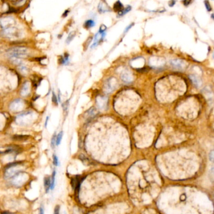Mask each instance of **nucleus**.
<instances>
[{"instance_id": "1", "label": "nucleus", "mask_w": 214, "mask_h": 214, "mask_svg": "<svg viewBox=\"0 0 214 214\" xmlns=\"http://www.w3.org/2000/svg\"><path fill=\"white\" fill-rule=\"evenodd\" d=\"M8 56L11 58L18 59L21 57L26 56L28 55V50L23 47L13 48L8 52Z\"/></svg>"}, {"instance_id": "2", "label": "nucleus", "mask_w": 214, "mask_h": 214, "mask_svg": "<svg viewBox=\"0 0 214 214\" xmlns=\"http://www.w3.org/2000/svg\"><path fill=\"white\" fill-rule=\"evenodd\" d=\"M117 82L114 78H110L106 80L104 84V90L107 93H111L116 89Z\"/></svg>"}, {"instance_id": "3", "label": "nucleus", "mask_w": 214, "mask_h": 214, "mask_svg": "<svg viewBox=\"0 0 214 214\" xmlns=\"http://www.w3.org/2000/svg\"><path fill=\"white\" fill-rule=\"evenodd\" d=\"M173 67L178 70H183L185 67V63L182 60H173L171 62Z\"/></svg>"}, {"instance_id": "4", "label": "nucleus", "mask_w": 214, "mask_h": 214, "mask_svg": "<svg viewBox=\"0 0 214 214\" xmlns=\"http://www.w3.org/2000/svg\"><path fill=\"white\" fill-rule=\"evenodd\" d=\"M107 98L105 97H99L97 99V104L99 108L103 109H105L107 106Z\"/></svg>"}, {"instance_id": "5", "label": "nucleus", "mask_w": 214, "mask_h": 214, "mask_svg": "<svg viewBox=\"0 0 214 214\" xmlns=\"http://www.w3.org/2000/svg\"><path fill=\"white\" fill-rule=\"evenodd\" d=\"M105 35H106V32L100 33L98 32V33L95 36L94 39V43H93L92 45L91 46V48L95 47V46H97V45H98L100 41H102L104 39Z\"/></svg>"}, {"instance_id": "6", "label": "nucleus", "mask_w": 214, "mask_h": 214, "mask_svg": "<svg viewBox=\"0 0 214 214\" xmlns=\"http://www.w3.org/2000/svg\"><path fill=\"white\" fill-rule=\"evenodd\" d=\"M121 79L124 82L130 83L133 81V77L128 72H124L121 74Z\"/></svg>"}, {"instance_id": "7", "label": "nucleus", "mask_w": 214, "mask_h": 214, "mask_svg": "<svg viewBox=\"0 0 214 214\" xmlns=\"http://www.w3.org/2000/svg\"><path fill=\"white\" fill-rule=\"evenodd\" d=\"M50 184L51 180L50 176H46L44 178V188L46 193H48L50 190Z\"/></svg>"}, {"instance_id": "8", "label": "nucleus", "mask_w": 214, "mask_h": 214, "mask_svg": "<svg viewBox=\"0 0 214 214\" xmlns=\"http://www.w3.org/2000/svg\"><path fill=\"white\" fill-rule=\"evenodd\" d=\"M190 79H191L193 84L196 85V86H197V87H200L201 84H202V82H201L200 79H198L197 77H196V76L190 75Z\"/></svg>"}, {"instance_id": "9", "label": "nucleus", "mask_w": 214, "mask_h": 214, "mask_svg": "<svg viewBox=\"0 0 214 214\" xmlns=\"http://www.w3.org/2000/svg\"><path fill=\"white\" fill-rule=\"evenodd\" d=\"M59 62H60V64H68V62H69V55L68 53H65L64 57H61V58L59 60Z\"/></svg>"}, {"instance_id": "10", "label": "nucleus", "mask_w": 214, "mask_h": 214, "mask_svg": "<svg viewBox=\"0 0 214 214\" xmlns=\"http://www.w3.org/2000/svg\"><path fill=\"white\" fill-rule=\"evenodd\" d=\"M55 177H56V170H53L52 172L50 180H51V184H50V190H53L55 186Z\"/></svg>"}, {"instance_id": "11", "label": "nucleus", "mask_w": 214, "mask_h": 214, "mask_svg": "<svg viewBox=\"0 0 214 214\" xmlns=\"http://www.w3.org/2000/svg\"><path fill=\"white\" fill-rule=\"evenodd\" d=\"M28 136L26 135H15L13 137V139L16 141H25L28 139Z\"/></svg>"}, {"instance_id": "12", "label": "nucleus", "mask_w": 214, "mask_h": 214, "mask_svg": "<svg viewBox=\"0 0 214 214\" xmlns=\"http://www.w3.org/2000/svg\"><path fill=\"white\" fill-rule=\"evenodd\" d=\"M28 90L29 87L28 85V82H25V83L23 85V87H22V89H21V94L22 95H23L28 94L29 92Z\"/></svg>"}, {"instance_id": "13", "label": "nucleus", "mask_w": 214, "mask_h": 214, "mask_svg": "<svg viewBox=\"0 0 214 214\" xmlns=\"http://www.w3.org/2000/svg\"><path fill=\"white\" fill-rule=\"evenodd\" d=\"M123 5L120 2V1H117L116 2V3L114 4V10L116 11V12H120L121 10H123Z\"/></svg>"}, {"instance_id": "14", "label": "nucleus", "mask_w": 214, "mask_h": 214, "mask_svg": "<svg viewBox=\"0 0 214 214\" xmlns=\"http://www.w3.org/2000/svg\"><path fill=\"white\" fill-rule=\"evenodd\" d=\"M98 10L100 12H101V13H104V12L109 11V10H108V8H107V5H104V3H102L98 6Z\"/></svg>"}, {"instance_id": "15", "label": "nucleus", "mask_w": 214, "mask_h": 214, "mask_svg": "<svg viewBox=\"0 0 214 214\" xmlns=\"http://www.w3.org/2000/svg\"><path fill=\"white\" fill-rule=\"evenodd\" d=\"M63 135V131H60L58 134V135H57V138H56V146L60 145L61 141H62V139Z\"/></svg>"}, {"instance_id": "16", "label": "nucleus", "mask_w": 214, "mask_h": 214, "mask_svg": "<svg viewBox=\"0 0 214 214\" xmlns=\"http://www.w3.org/2000/svg\"><path fill=\"white\" fill-rule=\"evenodd\" d=\"M95 25V21L92 20H87V21L85 22V24H84V26H85V28H90L91 27H94Z\"/></svg>"}, {"instance_id": "17", "label": "nucleus", "mask_w": 214, "mask_h": 214, "mask_svg": "<svg viewBox=\"0 0 214 214\" xmlns=\"http://www.w3.org/2000/svg\"><path fill=\"white\" fill-rule=\"evenodd\" d=\"M75 33L74 32H72L70 33L69 35H68V37H67V40H66L67 44H69V43H70V42H71L73 39H74V38L75 37Z\"/></svg>"}, {"instance_id": "18", "label": "nucleus", "mask_w": 214, "mask_h": 214, "mask_svg": "<svg viewBox=\"0 0 214 214\" xmlns=\"http://www.w3.org/2000/svg\"><path fill=\"white\" fill-rule=\"evenodd\" d=\"M131 6H128L126 8H124V9H123V10H121V12H119V13L118 14H119V15L120 16H123L125 14L127 13V12H129V11L131 10Z\"/></svg>"}, {"instance_id": "19", "label": "nucleus", "mask_w": 214, "mask_h": 214, "mask_svg": "<svg viewBox=\"0 0 214 214\" xmlns=\"http://www.w3.org/2000/svg\"><path fill=\"white\" fill-rule=\"evenodd\" d=\"M53 163L55 166H60V162H59V158L55 154L53 155Z\"/></svg>"}, {"instance_id": "20", "label": "nucleus", "mask_w": 214, "mask_h": 214, "mask_svg": "<svg viewBox=\"0 0 214 214\" xmlns=\"http://www.w3.org/2000/svg\"><path fill=\"white\" fill-rule=\"evenodd\" d=\"M56 138H57V135H56V133H55L54 135H53V136L52 138L51 139V147L53 149H54V148L56 146Z\"/></svg>"}, {"instance_id": "21", "label": "nucleus", "mask_w": 214, "mask_h": 214, "mask_svg": "<svg viewBox=\"0 0 214 214\" xmlns=\"http://www.w3.org/2000/svg\"><path fill=\"white\" fill-rule=\"evenodd\" d=\"M52 101H53V102L55 104V105H58V102H59V101H58L57 96H56V95L55 94V93L54 92L52 93Z\"/></svg>"}, {"instance_id": "22", "label": "nucleus", "mask_w": 214, "mask_h": 214, "mask_svg": "<svg viewBox=\"0 0 214 214\" xmlns=\"http://www.w3.org/2000/svg\"><path fill=\"white\" fill-rule=\"evenodd\" d=\"M204 3H205V6H206V8L207 9V10H208V12L211 11L212 8H211V6H210V3H209V2L207 1H205Z\"/></svg>"}, {"instance_id": "23", "label": "nucleus", "mask_w": 214, "mask_h": 214, "mask_svg": "<svg viewBox=\"0 0 214 214\" xmlns=\"http://www.w3.org/2000/svg\"><path fill=\"white\" fill-rule=\"evenodd\" d=\"M59 212H60V206L59 205L55 206L53 214H59Z\"/></svg>"}, {"instance_id": "24", "label": "nucleus", "mask_w": 214, "mask_h": 214, "mask_svg": "<svg viewBox=\"0 0 214 214\" xmlns=\"http://www.w3.org/2000/svg\"><path fill=\"white\" fill-rule=\"evenodd\" d=\"M214 151H212L210 152V154H209V158H210V161H214Z\"/></svg>"}, {"instance_id": "25", "label": "nucleus", "mask_w": 214, "mask_h": 214, "mask_svg": "<svg viewBox=\"0 0 214 214\" xmlns=\"http://www.w3.org/2000/svg\"><path fill=\"white\" fill-rule=\"evenodd\" d=\"M39 214H45V210H44V207L43 205H41L39 208Z\"/></svg>"}, {"instance_id": "26", "label": "nucleus", "mask_w": 214, "mask_h": 214, "mask_svg": "<svg viewBox=\"0 0 214 214\" xmlns=\"http://www.w3.org/2000/svg\"><path fill=\"white\" fill-rule=\"evenodd\" d=\"M68 100H67V102H65L64 104H63V108L64 109V111H67V107H68Z\"/></svg>"}, {"instance_id": "27", "label": "nucleus", "mask_w": 214, "mask_h": 214, "mask_svg": "<svg viewBox=\"0 0 214 214\" xmlns=\"http://www.w3.org/2000/svg\"><path fill=\"white\" fill-rule=\"evenodd\" d=\"M134 25V23H132V24H131V25H129V26H128V27H127V28H126V30H125V33L126 32H127V31L129 30H130V28H131V27H133V25Z\"/></svg>"}, {"instance_id": "28", "label": "nucleus", "mask_w": 214, "mask_h": 214, "mask_svg": "<svg viewBox=\"0 0 214 214\" xmlns=\"http://www.w3.org/2000/svg\"><path fill=\"white\" fill-rule=\"evenodd\" d=\"M48 120H49V116H47V118H46L45 123V127H47V124H48Z\"/></svg>"}, {"instance_id": "29", "label": "nucleus", "mask_w": 214, "mask_h": 214, "mask_svg": "<svg viewBox=\"0 0 214 214\" xmlns=\"http://www.w3.org/2000/svg\"><path fill=\"white\" fill-rule=\"evenodd\" d=\"M68 12H69V11H68V10H66V11H65V13L63 14V16H67V15H68Z\"/></svg>"}, {"instance_id": "30", "label": "nucleus", "mask_w": 214, "mask_h": 214, "mask_svg": "<svg viewBox=\"0 0 214 214\" xmlns=\"http://www.w3.org/2000/svg\"><path fill=\"white\" fill-rule=\"evenodd\" d=\"M190 1H184L183 3L186 6V5H188V4H190Z\"/></svg>"}, {"instance_id": "31", "label": "nucleus", "mask_w": 214, "mask_h": 214, "mask_svg": "<svg viewBox=\"0 0 214 214\" xmlns=\"http://www.w3.org/2000/svg\"><path fill=\"white\" fill-rule=\"evenodd\" d=\"M174 3H175V1H172L171 2V3L170 4L171 6H173V5H174Z\"/></svg>"}]
</instances>
